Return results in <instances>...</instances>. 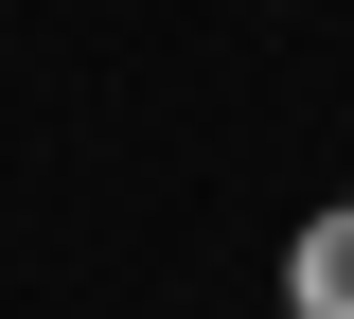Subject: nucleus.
Returning <instances> with one entry per match:
<instances>
[{"label":"nucleus","mask_w":354,"mask_h":319,"mask_svg":"<svg viewBox=\"0 0 354 319\" xmlns=\"http://www.w3.org/2000/svg\"><path fill=\"white\" fill-rule=\"evenodd\" d=\"M283 319H354V195H319L283 230Z\"/></svg>","instance_id":"nucleus-1"}]
</instances>
